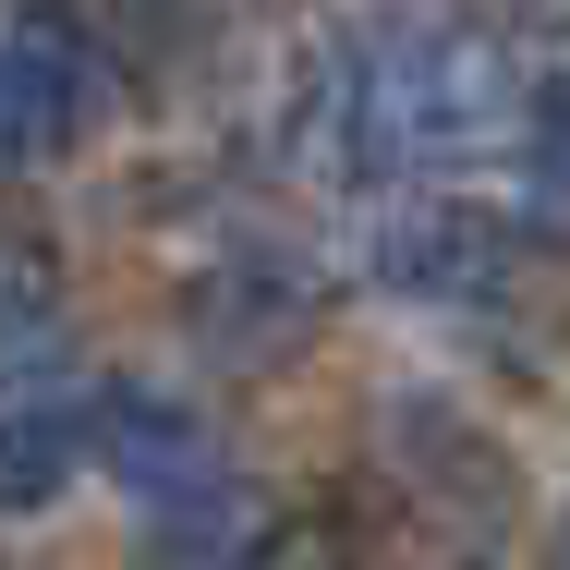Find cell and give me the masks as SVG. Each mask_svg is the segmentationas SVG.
Listing matches in <instances>:
<instances>
[{"instance_id": "obj_7", "label": "cell", "mask_w": 570, "mask_h": 570, "mask_svg": "<svg viewBox=\"0 0 570 570\" xmlns=\"http://www.w3.org/2000/svg\"><path fill=\"white\" fill-rule=\"evenodd\" d=\"M49 304H61V255H49V230L0 207V352L37 341V328H49Z\"/></svg>"}, {"instance_id": "obj_8", "label": "cell", "mask_w": 570, "mask_h": 570, "mask_svg": "<svg viewBox=\"0 0 570 570\" xmlns=\"http://www.w3.org/2000/svg\"><path fill=\"white\" fill-rule=\"evenodd\" d=\"M522 183H534V219L547 230H570V73H547L534 98H522Z\"/></svg>"}, {"instance_id": "obj_3", "label": "cell", "mask_w": 570, "mask_h": 570, "mask_svg": "<svg viewBox=\"0 0 570 570\" xmlns=\"http://www.w3.org/2000/svg\"><path fill=\"white\" fill-rule=\"evenodd\" d=\"M522 267V219L485 195H389L376 207V279L413 304H498Z\"/></svg>"}, {"instance_id": "obj_5", "label": "cell", "mask_w": 570, "mask_h": 570, "mask_svg": "<svg viewBox=\"0 0 570 570\" xmlns=\"http://www.w3.org/2000/svg\"><path fill=\"white\" fill-rule=\"evenodd\" d=\"M73 461H98V376L49 352H0V510H49Z\"/></svg>"}, {"instance_id": "obj_2", "label": "cell", "mask_w": 570, "mask_h": 570, "mask_svg": "<svg viewBox=\"0 0 570 570\" xmlns=\"http://www.w3.org/2000/svg\"><path fill=\"white\" fill-rule=\"evenodd\" d=\"M98 473H110L146 522H170V534H230L219 425H207L183 389H158V376H98Z\"/></svg>"}, {"instance_id": "obj_11", "label": "cell", "mask_w": 570, "mask_h": 570, "mask_svg": "<svg viewBox=\"0 0 570 570\" xmlns=\"http://www.w3.org/2000/svg\"><path fill=\"white\" fill-rule=\"evenodd\" d=\"M559 570H570V522H559Z\"/></svg>"}, {"instance_id": "obj_10", "label": "cell", "mask_w": 570, "mask_h": 570, "mask_svg": "<svg viewBox=\"0 0 570 570\" xmlns=\"http://www.w3.org/2000/svg\"><path fill=\"white\" fill-rule=\"evenodd\" d=\"M485 37H570V0H461Z\"/></svg>"}, {"instance_id": "obj_4", "label": "cell", "mask_w": 570, "mask_h": 570, "mask_svg": "<svg viewBox=\"0 0 570 570\" xmlns=\"http://www.w3.org/2000/svg\"><path fill=\"white\" fill-rule=\"evenodd\" d=\"M98 110H110V61H98V37H86L73 12H24V24H0V170L86 146Z\"/></svg>"}, {"instance_id": "obj_1", "label": "cell", "mask_w": 570, "mask_h": 570, "mask_svg": "<svg viewBox=\"0 0 570 570\" xmlns=\"http://www.w3.org/2000/svg\"><path fill=\"white\" fill-rule=\"evenodd\" d=\"M352 37H364V86H376L401 170H450V158H485V146L522 134L534 86H510L485 24H425L413 12V24H352Z\"/></svg>"}, {"instance_id": "obj_9", "label": "cell", "mask_w": 570, "mask_h": 570, "mask_svg": "<svg viewBox=\"0 0 570 570\" xmlns=\"http://www.w3.org/2000/svg\"><path fill=\"white\" fill-rule=\"evenodd\" d=\"M243 570H352V559H341V522H292V534H267Z\"/></svg>"}, {"instance_id": "obj_6", "label": "cell", "mask_w": 570, "mask_h": 570, "mask_svg": "<svg viewBox=\"0 0 570 570\" xmlns=\"http://www.w3.org/2000/svg\"><path fill=\"white\" fill-rule=\"evenodd\" d=\"M73 24L98 37L110 86H170L207 49V0H73Z\"/></svg>"}]
</instances>
